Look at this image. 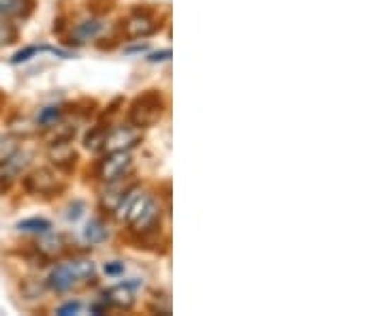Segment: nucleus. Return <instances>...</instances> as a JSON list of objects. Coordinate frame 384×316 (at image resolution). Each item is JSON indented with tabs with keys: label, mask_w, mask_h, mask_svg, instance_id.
I'll list each match as a JSON object with an SVG mask.
<instances>
[{
	"label": "nucleus",
	"mask_w": 384,
	"mask_h": 316,
	"mask_svg": "<svg viewBox=\"0 0 384 316\" xmlns=\"http://www.w3.org/2000/svg\"><path fill=\"white\" fill-rule=\"evenodd\" d=\"M30 11V0H0V18H20Z\"/></svg>",
	"instance_id": "ddd939ff"
},
{
	"label": "nucleus",
	"mask_w": 384,
	"mask_h": 316,
	"mask_svg": "<svg viewBox=\"0 0 384 316\" xmlns=\"http://www.w3.org/2000/svg\"><path fill=\"white\" fill-rule=\"evenodd\" d=\"M105 303H111V305H116V308H124V310H128V308L135 303L132 286H128V284L111 286L109 291H105Z\"/></svg>",
	"instance_id": "f8f14e48"
},
{
	"label": "nucleus",
	"mask_w": 384,
	"mask_h": 316,
	"mask_svg": "<svg viewBox=\"0 0 384 316\" xmlns=\"http://www.w3.org/2000/svg\"><path fill=\"white\" fill-rule=\"evenodd\" d=\"M49 158H51V163H54L58 169L68 171V169H73V167H75L77 154H75V150L68 145V141H60V143H51Z\"/></svg>",
	"instance_id": "9d476101"
},
{
	"label": "nucleus",
	"mask_w": 384,
	"mask_h": 316,
	"mask_svg": "<svg viewBox=\"0 0 384 316\" xmlns=\"http://www.w3.org/2000/svg\"><path fill=\"white\" fill-rule=\"evenodd\" d=\"M171 58V49H163V51H156V54H149V62H167Z\"/></svg>",
	"instance_id": "b1692460"
},
{
	"label": "nucleus",
	"mask_w": 384,
	"mask_h": 316,
	"mask_svg": "<svg viewBox=\"0 0 384 316\" xmlns=\"http://www.w3.org/2000/svg\"><path fill=\"white\" fill-rule=\"evenodd\" d=\"M82 212H84V203L75 201V203H73V205L68 207V214H66V218L75 222V220H80V218H82Z\"/></svg>",
	"instance_id": "4be33fe9"
},
{
	"label": "nucleus",
	"mask_w": 384,
	"mask_h": 316,
	"mask_svg": "<svg viewBox=\"0 0 384 316\" xmlns=\"http://www.w3.org/2000/svg\"><path fill=\"white\" fill-rule=\"evenodd\" d=\"M24 188L32 195H43V197H54L58 193H62L64 184L60 182L58 174L51 171V169H35L32 174L26 176L24 180Z\"/></svg>",
	"instance_id": "7ed1b4c3"
},
{
	"label": "nucleus",
	"mask_w": 384,
	"mask_h": 316,
	"mask_svg": "<svg viewBox=\"0 0 384 316\" xmlns=\"http://www.w3.org/2000/svg\"><path fill=\"white\" fill-rule=\"evenodd\" d=\"M90 310H92L94 314H103V312L107 310V303H105V305H103V303H94V305H92Z\"/></svg>",
	"instance_id": "393cba45"
},
{
	"label": "nucleus",
	"mask_w": 384,
	"mask_h": 316,
	"mask_svg": "<svg viewBox=\"0 0 384 316\" xmlns=\"http://www.w3.org/2000/svg\"><path fill=\"white\" fill-rule=\"evenodd\" d=\"M39 51H47V49H45V47H35V45H30V47H24V49H20L18 54H13L11 62H13V64L26 62V60H30L32 56H37Z\"/></svg>",
	"instance_id": "aec40b11"
},
{
	"label": "nucleus",
	"mask_w": 384,
	"mask_h": 316,
	"mask_svg": "<svg viewBox=\"0 0 384 316\" xmlns=\"http://www.w3.org/2000/svg\"><path fill=\"white\" fill-rule=\"evenodd\" d=\"M94 278V263L90 261H73L58 265L47 276V286L56 293H64L73 288L80 280H92Z\"/></svg>",
	"instance_id": "f03ea898"
},
{
	"label": "nucleus",
	"mask_w": 384,
	"mask_h": 316,
	"mask_svg": "<svg viewBox=\"0 0 384 316\" xmlns=\"http://www.w3.org/2000/svg\"><path fill=\"white\" fill-rule=\"evenodd\" d=\"M103 30V24L99 20H86L82 24H77L70 32V43L75 45H84L92 39H97Z\"/></svg>",
	"instance_id": "9b49d317"
},
{
	"label": "nucleus",
	"mask_w": 384,
	"mask_h": 316,
	"mask_svg": "<svg viewBox=\"0 0 384 316\" xmlns=\"http://www.w3.org/2000/svg\"><path fill=\"white\" fill-rule=\"evenodd\" d=\"M165 114V101L161 97V92L156 90H147L143 92L141 97H137L130 105V111H128V118H130V124L137 126V128H147V126H154Z\"/></svg>",
	"instance_id": "f257e3e1"
},
{
	"label": "nucleus",
	"mask_w": 384,
	"mask_h": 316,
	"mask_svg": "<svg viewBox=\"0 0 384 316\" xmlns=\"http://www.w3.org/2000/svg\"><path fill=\"white\" fill-rule=\"evenodd\" d=\"M132 167V158L126 150H118V152H109L101 165H99V178L103 182H116V180H122Z\"/></svg>",
	"instance_id": "20e7f679"
},
{
	"label": "nucleus",
	"mask_w": 384,
	"mask_h": 316,
	"mask_svg": "<svg viewBox=\"0 0 384 316\" xmlns=\"http://www.w3.org/2000/svg\"><path fill=\"white\" fill-rule=\"evenodd\" d=\"M84 237L90 242V244H101L107 240V224L101 220V218H94L86 224V231H84Z\"/></svg>",
	"instance_id": "2eb2a0df"
},
{
	"label": "nucleus",
	"mask_w": 384,
	"mask_h": 316,
	"mask_svg": "<svg viewBox=\"0 0 384 316\" xmlns=\"http://www.w3.org/2000/svg\"><path fill=\"white\" fill-rule=\"evenodd\" d=\"M122 272H124V263H120V261L105 263V274H109V276H118V274H122Z\"/></svg>",
	"instance_id": "5701e85b"
},
{
	"label": "nucleus",
	"mask_w": 384,
	"mask_h": 316,
	"mask_svg": "<svg viewBox=\"0 0 384 316\" xmlns=\"http://www.w3.org/2000/svg\"><path fill=\"white\" fill-rule=\"evenodd\" d=\"M159 22L156 18H151L149 13H132L126 22H124V35L128 39H143V37H149L159 30Z\"/></svg>",
	"instance_id": "423d86ee"
},
{
	"label": "nucleus",
	"mask_w": 384,
	"mask_h": 316,
	"mask_svg": "<svg viewBox=\"0 0 384 316\" xmlns=\"http://www.w3.org/2000/svg\"><path fill=\"white\" fill-rule=\"evenodd\" d=\"M18 229L24 231V233H37V235H41V233H47L51 229V222L45 220V218H26V220H20L18 222Z\"/></svg>",
	"instance_id": "dca6fc26"
},
{
	"label": "nucleus",
	"mask_w": 384,
	"mask_h": 316,
	"mask_svg": "<svg viewBox=\"0 0 384 316\" xmlns=\"http://www.w3.org/2000/svg\"><path fill=\"white\" fill-rule=\"evenodd\" d=\"M105 135H107V128H105V126H97L94 130H90V133L86 135V147H88V150H92V152L103 150Z\"/></svg>",
	"instance_id": "f3484780"
},
{
	"label": "nucleus",
	"mask_w": 384,
	"mask_h": 316,
	"mask_svg": "<svg viewBox=\"0 0 384 316\" xmlns=\"http://www.w3.org/2000/svg\"><path fill=\"white\" fill-rule=\"evenodd\" d=\"M60 116H62V107H43L37 116V122L43 126H51L60 120Z\"/></svg>",
	"instance_id": "6ab92c4d"
},
{
	"label": "nucleus",
	"mask_w": 384,
	"mask_h": 316,
	"mask_svg": "<svg viewBox=\"0 0 384 316\" xmlns=\"http://www.w3.org/2000/svg\"><path fill=\"white\" fill-rule=\"evenodd\" d=\"M18 150H20V141L16 135H9V133L0 135V165L11 163V158L18 154Z\"/></svg>",
	"instance_id": "4468645a"
},
{
	"label": "nucleus",
	"mask_w": 384,
	"mask_h": 316,
	"mask_svg": "<svg viewBox=\"0 0 384 316\" xmlns=\"http://www.w3.org/2000/svg\"><path fill=\"white\" fill-rule=\"evenodd\" d=\"M141 139V133L139 128H130V126H118V128H111L107 130L105 135V143H103V150L107 152H118V150H130L139 143Z\"/></svg>",
	"instance_id": "39448f33"
},
{
	"label": "nucleus",
	"mask_w": 384,
	"mask_h": 316,
	"mask_svg": "<svg viewBox=\"0 0 384 316\" xmlns=\"http://www.w3.org/2000/svg\"><path fill=\"white\" fill-rule=\"evenodd\" d=\"M159 220H161V207L156 205V201H154L151 197L147 199V203L143 205V209L128 222L130 226H132V231L135 233H139V235H147L149 231H154L156 229V224H159Z\"/></svg>",
	"instance_id": "0eeeda50"
},
{
	"label": "nucleus",
	"mask_w": 384,
	"mask_h": 316,
	"mask_svg": "<svg viewBox=\"0 0 384 316\" xmlns=\"http://www.w3.org/2000/svg\"><path fill=\"white\" fill-rule=\"evenodd\" d=\"M111 186L103 193V197H101V205L105 207V209H109V212H116L118 207H120V203L126 199V195L130 193V190H135V184H120V180H116V182H109Z\"/></svg>",
	"instance_id": "1a4fd4ad"
},
{
	"label": "nucleus",
	"mask_w": 384,
	"mask_h": 316,
	"mask_svg": "<svg viewBox=\"0 0 384 316\" xmlns=\"http://www.w3.org/2000/svg\"><path fill=\"white\" fill-rule=\"evenodd\" d=\"M13 41H18V28L7 22V18L0 20V47L3 45H11Z\"/></svg>",
	"instance_id": "a211bd4d"
},
{
	"label": "nucleus",
	"mask_w": 384,
	"mask_h": 316,
	"mask_svg": "<svg viewBox=\"0 0 384 316\" xmlns=\"http://www.w3.org/2000/svg\"><path fill=\"white\" fill-rule=\"evenodd\" d=\"M37 250L41 253L43 259H58L66 253V240L62 235L54 233H41V240L37 242Z\"/></svg>",
	"instance_id": "6e6552de"
},
{
	"label": "nucleus",
	"mask_w": 384,
	"mask_h": 316,
	"mask_svg": "<svg viewBox=\"0 0 384 316\" xmlns=\"http://www.w3.org/2000/svg\"><path fill=\"white\" fill-rule=\"evenodd\" d=\"M80 310H82V303L80 301H68L62 308H58V314L60 316H70V314H77Z\"/></svg>",
	"instance_id": "412c9836"
}]
</instances>
